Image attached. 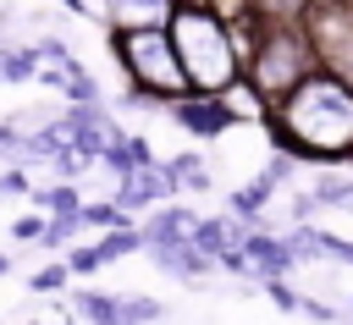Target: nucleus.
I'll use <instances>...</instances> for the list:
<instances>
[{"mask_svg": "<svg viewBox=\"0 0 353 325\" xmlns=\"http://www.w3.org/2000/svg\"><path fill=\"white\" fill-rule=\"evenodd\" d=\"M276 143H281V154H314V160L347 154L353 149V88L309 72L281 105Z\"/></svg>", "mask_w": 353, "mask_h": 325, "instance_id": "nucleus-1", "label": "nucleus"}, {"mask_svg": "<svg viewBox=\"0 0 353 325\" xmlns=\"http://www.w3.org/2000/svg\"><path fill=\"white\" fill-rule=\"evenodd\" d=\"M165 39L176 50V66H182L188 88H199V99H221L237 83V50H232V33H226V22L215 11L176 6Z\"/></svg>", "mask_w": 353, "mask_h": 325, "instance_id": "nucleus-2", "label": "nucleus"}, {"mask_svg": "<svg viewBox=\"0 0 353 325\" xmlns=\"http://www.w3.org/2000/svg\"><path fill=\"white\" fill-rule=\"evenodd\" d=\"M116 55H121V66L132 72L138 94H149V99H182L188 77H182V66H176V50H171L165 28L116 33Z\"/></svg>", "mask_w": 353, "mask_h": 325, "instance_id": "nucleus-3", "label": "nucleus"}, {"mask_svg": "<svg viewBox=\"0 0 353 325\" xmlns=\"http://www.w3.org/2000/svg\"><path fill=\"white\" fill-rule=\"evenodd\" d=\"M254 94L259 99H287L303 77H309V39L292 28H270L259 55H254Z\"/></svg>", "mask_w": 353, "mask_h": 325, "instance_id": "nucleus-4", "label": "nucleus"}, {"mask_svg": "<svg viewBox=\"0 0 353 325\" xmlns=\"http://www.w3.org/2000/svg\"><path fill=\"white\" fill-rule=\"evenodd\" d=\"M309 39H314L320 61L336 72V83H342V77L353 83V11L336 6V0H320V6L309 11Z\"/></svg>", "mask_w": 353, "mask_h": 325, "instance_id": "nucleus-5", "label": "nucleus"}, {"mask_svg": "<svg viewBox=\"0 0 353 325\" xmlns=\"http://www.w3.org/2000/svg\"><path fill=\"white\" fill-rule=\"evenodd\" d=\"M237 253H243L248 275H259V281H287V270L298 264L292 248H287V237H270V231H248Z\"/></svg>", "mask_w": 353, "mask_h": 325, "instance_id": "nucleus-6", "label": "nucleus"}, {"mask_svg": "<svg viewBox=\"0 0 353 325\" xmlns=\"http://www.w3.org/2000/svg\"><path fill=\"white\" fill-rule=\"evenodd\" d=\"M171 121H176L182 132H193V138H221V132L237 121V110H232L226 99H176V105H171Z\"/></svg>", "mask_w": 353, "mask_h": 325, "instance_id": "nucleus-7", "label": "nucleus"}, {"mask_svg": "<svg viewBox=\"0 0 353 325\" xmlns=\"http://www.w3.org/2000/svg\"><path fill=\"white\" fill-rule=\"evenodd\" d=\"M165 193H171L165 171H160V165H149V171H132V176H121V182H116V198H110V204H116L121 215H132V209H149V204H160Z\"/></svg>", "mask_w": 353, "mask_h": 325, "instance_id": "nucleus-8", "label": "nucleus"}, {"mask_svg": "<svg viewBox=\"0 0 353 325\" xmlns=\"http://www.w3.org/2000/svg\"><path fill=\"white\" fill-rule=\"evenodd\" d=\"M171 17V0H110L105 6V22H116V33H143V28H160Z\"/></svg>", "mask_w": 353, "mask_h": 325, "instance_id": "nucleus-9", "label": "nucleus"}, {"mask_svg": "<svg viewBox=\"0 0 353 325\" xmlns=\"http://www.w3.org/2000/svg\"><path fill=\"white\" fill-rule=\"evenodd\" d=\"M99 160L116 171V182H121V176H132V171H149V165H154L149 143H143V138H127V132H110V138H105V149H99Z\"/></svg>", "mask_w": 353, "mask_h": 325, "instance_id": "nucleus-10", "label": "nucleus"}, {"mask_svg": "<svg viewBox=\"0 0 353 325\" xmlns=\"http://www.w3.org/2000/svg\"><path fill=\"white\" fill-rule=\"evenodd\" d=\"M149 259H154L165 275H176V281H199V275L210 270V259H204L193 242H154V248H149Z\"/></svg>", "mask_w": 353, "mask_h": 325, "instance_id": "nucleus-11", "label": "nucleus"}, {"mask_svg": "<svg viewBox=\"0 0 353 325\" xmlns=\"http://www.w3.org/2000/svg\"><path fill=\"white\" fill-rule=\"evenodd\" d=\"M193 220L199 215H188V209H160L138 237H143V248H154V242H188L193 237Z\"/></svg>", "mask_w": 353, "mask_h": 325, "instance_id": "nucleus-12", "label": "nucleus"}, {"mask_svg": "<svg viewBox=\"0 0 353 325\" xmlns=\"http://www.w3.org/2000/svg\"><path fill=\"white\" fill-rule=\"evenodd\" d=\"M160 171H165L171 187H188V193H204V187H210V171L199 165V154H176V160L160 165Z\"/></svg>", "mask_w": 353, "mask_h": 325, "instance_id": "nucleus-13", "label": "nucleus"}, {"mask_svg": "<svg viewBox=\"0 0 353 325\" xmlns=\"http://www.w3.org/2000/svg\"><path fill=\"white\" fill-rule=\"evenodd\" d=\"M39 209H50V215H77L83 209V198H77V187L72 182H55V187H39V193H28Z\"/></svg>", "mask_w": 353, "mask_h": 325, "instance_id": "nucleus-14", "label": "nucleus"}, {"mask_svg": "<svg viewBox=\"0 0 353 325\" xmlns=\"http://www.w3.org/2000/svg\"><path fill=\"white\" fill-rule=\"evenodd\" d=\"M270 193H276V187H270L265 176H254L248 187H237V193H232V215H237V220H254V215L270 204Z\"/></svg>", "mask_w": 353, "mask_h": 325, "instance_id": "nucleus-15", "label": "nucleus"}, {"mask_svg": "<svg viewBox=\"0 0 353 325\" xmlns=\"http://www.w3.org/2000/svg\"><path fill=\"white\" fill-rule=\"evenodd\" d=\"M72 308H77L83 319H94V325H116L121 297H105V292H77V297H72Z\"/></svg>", "mask_w": 353, "mask_h": 325, "instance_id": "nucleus-16", "label": "nucleus"}, {"mask_svg": "<svg viewBox=\"0 0 353 325\" xmlns=\"http://www.w3.org/2000/svg\"><path fill=\"white\" fill-rule=\"evenodd\" d=\"M39 77V55L22 44V50H0V83H28Z\"/></svg>", "mask_w": 353, "mask_h": 325, "instance_id": "nucleus-17", "label": "nucleus"}, {"mask_svg": "<svg viewBox=\"0 0 353 325\" xmlns=\"http://www.w3.org/2000/svg\"><path fill=\"white\" fill-rule=\"evenodd\" d=\"M132 248H143V237H138V226H121V231H105V237L94 242V253H99V264H110V259H121V253H132Z\"/></svg>", "mask_w": 353, "mask_h": 325, "instance_id": "nucleus-18", "label": "nucleus"}, {"mask_svg": "<svg viewBox=\"0 0 353 325\" xmlns=\"http://www.w3.org/2000/svg\"><path fill=\"white\" fill-rule=\"evenodd\" d=\"M160 314H165V303H154V297H121L116 325H149V319H160Z\"/></svg>", "mask_w": 353, "mask_h": 325, "instance_id": "nucleus-19", "label": "nucleus"}, {"mask_svg": "<svg viewBox=\"0 0 353 325\" xmlns=\"http://www.w3.org/2000/svg\"><path fill=\"white\" fill-rule=\"evenodd\" d=\"M77 220H83V226H105V231H121V226H127V215H121L116 204H83Z\"/></svg>", "mask_w": 353, "mask_h": 325, "instance_id": "nucleus-20", "label": "nucleus"}, {"mask_svg": "<svg viewBox=\"0 0 353 325\" xmlns=\"http://www.w3.org/2000/svg\"><path fill=\"white\" fill-rule=\"evenodd\" d=\"M77 226H83L77 215H50V220H44V231H39V242H44V248H61V242H66Z\"/></svg>", "mask_w": 353, "mask_h": 325, "instance_id": "nucleus-21", "label": "nucleus"}, {"mask_svg": "<svg viewBox=\"0 0 353 325\" xmlns=\"http://www.w3.org/2000/svg\"><path fill=\"white\" fill-rule=\"evenodd\" d=\"M66 275H72L66 264H44V270L28 275V286H33V292H55V286H66Z\"/></svg>", "mask_w": 353, "mask_h": 325, "instance_id": "nucleus-22", "label": "nucleus"}, {"mask_svg": "<svg viewBox=\"0 0 353 325\" xmlns=\"http://www.w3.org/2000/svg\"><path fill=\"white\" fill-rule=\"evenodd\" d=\"M39 231H44L39 215H17V220H11V237H17V242H39Z\"/></svg>", "mask_w": 353, "mask_h": 325, "instance_id": "nucleus-23", "label": "nucleus"}, {"mask_svg": "<svg viewBox=\"0 0 353 325\" xmlns=\"http://www.w3.org/2000/svg\"><path fill=\"white\" fill-rule=\"evenodd\" d=\"M0 193H22V198H28V193H33V182H28V171H22V165H11V171H0Z\"/></svg>", "mask_w": 353, "mask_h": 325, "instance_id": "nucleus-24", "label": "nucleus"}, {"mask_svg": "<svg viewBox=\"0 0 353 325\" xmlns=\"http://www.w3.org/2000/svg\"><path fill=\"white\" fill-rule=\"evenodd\" d=\"M66 270H72V275H94V270H99V253H94V248H77V253L66 259Z\"/></svg>", "mask_w": 353, "mask_h": 325, "instance_id": "nucleus-25", "label": "nucleus"}, {"mask_svg": "<svg viewBox=\"0 0 353 325\" xmlns=\"http://www.w3.org/2000/svg\"><path fill=\"white\" fill-rule=\"evenodd\" d=\"M265 292H270V303H276V308H287V314L298 308V292H292L287 281H265Z\"/></svg>", "mask_w": 353, "mask_h": 325, "instance_id": "nucleus-26", "label": "nucleus"}, {"mask_svg": "<svg viewBox=\"0 0 353 325\" xmlns=\"http://www.w3.org/2000/svg\"><path fill=\"white\" fill-rule=\"evenodd\" d=\"M6 270H11V259H6V253H0V275H6Z\"/></svg>", "mask_w": 353, "mask_h": 325, "instance_id": "nucleus-27", "label": "nucleus"}, {"mask_svg": "<svg viewBox=\"0 0 353 325\" xmlns=\"http://www.w3.org/2000/svg\"><path fill=\"white\" fill-rule=\"evenodd\" d=\"M28 325H39V319H28Z\"/></svg>", "mask_w": 353, "mask_h": 325, "instance_id": "nucleus-28", "label": "nucleus"}]
</instances>
